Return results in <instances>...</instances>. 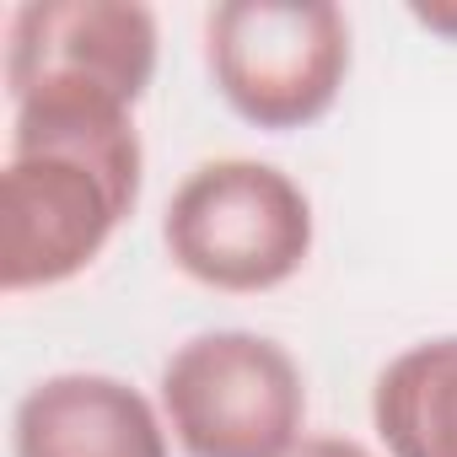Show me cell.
Returning a JSON list of instances; mask_svg holds the SVG:
<instances>
[{
    "instance_id": "obj_1",
    "label": "cell",
    "mask_w": 457,
    "mask_h": 457,
    "mask_svg": "<svg viewBox=\"0 0 457 457\" xmlns=\"http://www.w3.org/2000/svg\"><path fill=\"white\" fill-rule=\"evenodd\" d=\"M135 108L103 97L12 103V156L0 172V286L44 291L76 280L140 199Z\"/></svg>"
},
{
    "instance_id": "obj_2",
    "label": "cell",
    "mask_w": 457,
    "mask_h": 457,
    "mask_svg": "<svg viewBox=\"0 0 457 457\" xmlns=\"http://www.w3.org/2000/svg\"><path fill=\"white\" fill-rule=\"evenodd\" d=\"M172 264L232 296L286 286L312 253V204L302 183L270 162L226 156L194 167L162 220Z\"/></svg>"
},
{
    "instance_id": "obj_3",
    "label": "cell",
    "mask_w": 457,
    "mask_h": 457,
    "mask_svg": "<svg viewBox=\"0 0 457 457\" xmlns=\"http://www.w3.org/2000/svg\"><path fill=\"white\" fill-rule=\"evenodd\" d=\"M210 76L253 129L318 124L350 76V22L334 0H226L204 22Z\"/></svg>"
},
{
    "instance_id": "obj_4",
    "label": "cell",
    "mask_w": 457,
    "mask_h": 457,
    "mask_svg": "<svg viewBox=\"0 0 457 457\" xmlns=\"http://www.w3.org/2000/svg\"><path fill=\"white\" fill-rule=\"evenodd\" d=\"M162 414L188 457H291L302 446L307 382L286 345L215 328L167 355Z\"/></svg>"
},
{
    "instance_id": "obj_5",
    "label": "cell",
    "mask_w": 457,
    "mask_h": 457,
    "mask_svg": "<svg viewBox=\"0 0 457 457\" xmlns=\"http://www.w3.org/2000/svg\"><path fill=\"white\" fill-rule=\"evenodd\" d=\"M156 76V17L135 0H28L6 33V87L22 97H103L135 108Z\"/></svg>"
},
{
    "instance_id": "obj_6",
    "label": "cell",
    "mask_w": 457,
    "mask_h": 457,
    "mask_svg": "<svg viewBox=\"0 0 457 457\" xmlns=\"http://www.w3.org/2000/svg\"><path fill=\"white\" fill-rule=\"evenodd\" d=\"M17 457H167L151 398L103 371H60L22 393L12 420Z\"/></svg>"
},
{
    "instance_id": "obj_7",
    "label": "cell",
    "mask_w": 457,
    "mask_h": 457,
    "mask_svg": "<svg viewBox=\"0 0 457 457\" xmlns=\"http://www.w3.org/2000/svg\"><path fill=\"white\" fill-rule=\"evenodd\" d=\"M371 425L393 457H457V334L425 339L382 366Z\"/></svg>"
},
{
    "instance_id": "obj_8",
    "label": "cell",
    "mask_w": 457,
    "mask_h": 457,
    "mask_svg": "<svg viewBox=\"0 0 457 457\" xmlns=\"http://www.w3.org/2000/svg\"><path fill=\"white\" fill-rule=\"evenodd\" d=\"M291 457H371L361 441H350V436H307Z\"/></svg>"
},
{
    "instance_id": "obj_9",
    "label": "cell",
    "mask_w": 457,
    "mask_h": 457,
    "mask_svg": "<svg viewBox=\"0 0 457 457\" xmlns=\"http://www.w3.org/2000/svg\"><path fill=\"white\" fill-rule=\"evenodd\" d=\"M409 17L420 28H430V33H441V38L457 44V0H441V6H409Z\"/></svg>"
}]
</instances>
